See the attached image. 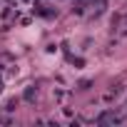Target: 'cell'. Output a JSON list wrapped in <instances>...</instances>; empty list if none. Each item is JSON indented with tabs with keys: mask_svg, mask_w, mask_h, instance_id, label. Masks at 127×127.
Masks as SVG:
<instances>
[{
	"mask_svg": "<svg viewBox=\"0 0 127 127\" xmlns=\"http://www.w3.org/2000/svg\"><path fill=\"white\" fill-rule=\"evenodd\" d=\"M23 3H28V0H23Z\"/></svg>",
	"mask_w": 127,
	"mask_h": 127,
	"instance_id": "4",
	"label": "cell"
},
{
	"mask_svg": "<svg viewBox=\"0 0 127 127\" xmlns=\"http://www.w3.org/2000/svg\"><path fill=\"white\" fill-rule=\"evenodd\" d=\"M112 25H115V30L120 32V37H127V13H117Z\"/></svg>",
	"mask_w": 127,
	"mask_h": 127,
	"instance_id": "1",
	"label": "cell"
},
{
	"mask_svg": "<svg viewBox=\"0 0 127 127\" xmlns=\"http://www.w3.org/2000/svg\"><path fill=\"white\" fill-rule=\"evenodd\" d=\"M35 97H37V87H35V85H28L25 92H23V100H25V102H35Z\"/></svg>",
	"mask_w": 127,
	"mask_h": 127,
	"instance_id": "2",
	"label": "cell"
},
{
	"mask_svg": "<svg viewBox=\"0 0 127 127\" xmlns=\"http://www.w3.org/2000/svg\"><path fill=\"white\" fill-rule=\"evenodd\" d=\"M52 97H55L57 102H65V100H67V90H62V87H55V90H52Z\"/></svg>",
	"mask_w": 127,
	"mask_h": 127,
	"instance_id": "3",
	"label": "cell"
}]
</instances>
